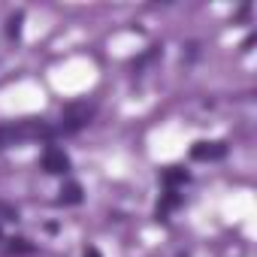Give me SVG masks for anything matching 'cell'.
I'll return each mask as SVG.
<instances>
[{
	"label": "cell",
	"mask_w": 257,
	"mask_h": 257,
	"mask_svg": "<svg viewBox=\"0 0 257 257\" xmlns=\"http://www.w3.org/2000/svg\"><path fill=\"white\" fill-rule=\"evenodd\" d=\"M22 19H25L22 13L10 16V22H7V34H10V37H19V34H22Z\"/></svg>",
	"instance_id": "9c48e42d"
},
{
	"label": "cell",
	"mask_w": 257,
	"mask_h": 257,
	"mask_svg": "<svg viewBox=\"0 0 257 257\" xmlns=\"http://www.w3.org/2000/svg\"><path fill=\"white\" fill-rule=\"evenodd\" d=\"M85 257H103V254H100L94 245H88V248H85Z\"/></svg>",
	"instance_id": "30bf717a"
},
{
	"label": "cell",
	"mask_w": 257,
	"mask_h": 257,
	"mask_svg": "<svg viewBox=\"0 0 257 257\" xmlns=\"http://www.w3.org/2000/svg\"><path fill=\"white\" fill-rule=\"evenodd\" d=\"M191 158L194 161H221V158H227V143H194Z\"/></svg>",
	"instance_id": "7a4b0ae2"
},
{
	"label": "cell",
	"mask_w": 257,
	"mask_h": 257,
	"mask_svg": "<svg viewBox=\"0 0 257 257\" xmlns=\"http://www.w3.org/2000/svg\"><path fill=\"white\" fill-rule=\"evenodd\" d=\"M61 137V127L49 121H19V124H4L0 127V149L28 143V140H55Z\"/></svg>",
	"instance_id": "6da1fadb"
},
{
	"label": "cell",
	"mask_w": 257,
	"mask_h": 257,
	"mask_svg": "<svg viewBox=\"0 0 257 257\" xmlns=\"http://www.w3.org/2000/svg\"><path fill=\"white\" fill-rule=\"evenodd\" d=\"M43 170H46L49 176H64V173L70 170V158H67L61 149H46V155H43Z\"/></svg>",
	"instance_id": "3957f363"
},
{
	"label": "cell",
	"mask_w": 257,
	"mask_h": 257,
	"mask_svg": "<svg viewBox=\"0 0 257 257\" xmlns=\"http://www.w3.org/2000/svg\"><path fill=\"white\" fill-rule=\"evenodd\" d=\"M0 221H19V209L13 203H4L0 200Z\"/></svg>",
	"instance_id": "ba28073f"
},
{
	"label": "cell",
	"mask_w": 257,
	"mask_h": 257,
	"mask_svg": "<svg viewBox=\"0 0 257 257\" xmlns=\"http://www.w3.org/2000/svg\"><path fill=\"white\" fill-rule=\"evenodd\" d=\"M37 248L28 242V239H10V245H7V254H16V257H28V254H34Z\"/></svg>",
	"instance_id": "52a82bcc"
},
{
	"label": "cell",
	"mask_w": 257,
	"mask_h": 257,
	"mask_svg": "<svg viewBox=\"0 0 257 257\" xmlns=\"http://www.w3.org/2000/svg\"><path fill=\"white\" fill-rule=\"evenodd\" d=\"M179 206H182V194H179V191H167L164 200L158 203V218H167V215H170L173 209H179Z\"/></svg>",
	"instance_id": "5b68a950"
},
{
	"label": "cell",
	"mask_w": 257,
	"mask_h": 257,
	"mask_svg": "<svg viewBox=\"0 0 257 257\" xmlns=\"http://www.w3.org/2000/svg\"><path fill=\"white\" fill-rule=\"evenodd\" d=\"M61 203H67V206H79V203H82V185H76V182L64 185V188H61Z\"/></svg>",
	"instance_id": "8992f818"
},
{
	"label": "cell",
	"mask_w": 257,
	"mask_h": 257,
	"mask_svg": "<svg viewBox=\"0 0 257 257\" xmlns=\"http://www.w3.org/2000/svg\"><path fill=\"white\" fill-rule=\"evenodd\" d=\"M191 176L182 170V167H167L164 170V185H167V191H179V185H185Z\"/></svg>",
	"instance_id": "277c9868"
},
{
	"label": "cell",
	"mask_w": 257,
	"mask_h": 257,
	"mask_svg": "<svg viewBox=\"0 0 257 257\" xmlns=\"http://www.w3.org/2000/svg\"><path fill=\"white\" fill-rule=\"evenodd\" d=\"M251 46H254V37H248V40L242 43V52H251Z\"/></svg>",
	"instance_id": "8fae6325"
}]
</instances>
